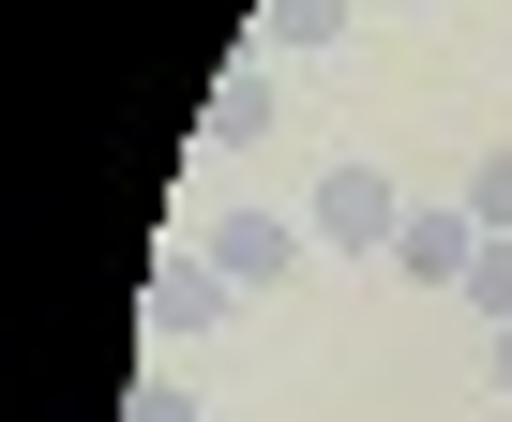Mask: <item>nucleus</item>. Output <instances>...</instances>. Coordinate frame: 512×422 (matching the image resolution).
Listing matches in <instances>:
<instances>
[{
    "label": "nucleus",
    "instance_id": "f257e3e1",
    "mask_svg": "<svg viewBox=\"0 0 512 422\" xmlns=\"http://www.w3.org/2000/svg\"><path fill=\"white\" fill-rule=\"evenodd\" d=\"M302 227H317L332 257H392V227H407V181L347 151V166H317V196H302Z\"/></svg>",
    "mask_w": 512,
    "mask_h": 422
},
{
    "label": "nucleus",
    "instance_id": "f03ea898",
    "mask_svg": "<svg viewBox=\"0 0 512 422\" xmlns=\"http://www.w3.org/2000/svg\"><path fill=\"white\" fill-rule=\"evenodd\" d=\"M196 257L256 302V287H287V272L317 257V227H302V211H272V196H241V211H211V242H196Z\"/></svg>",
    "mask_w": 512,
    "mask_h": 422
},
{
    "label": "nucleus",
    "instance_id": "7ed1b4c3",
    "mask_svg": "<svg viewBox=\"0 0 512 422\" xmlns=\"http://www.w3.org/2000/svg\"><path fill=\"white\" fill-rule=\"evenodd\" d=\"M136 317H151V347H196V332H226V317H241V287H226L196 242H181V257L151 242V287H136Z\"/></svg>",
    "mask_w": 512,
    "mask_h": 422
},
{
    "label": "nucleus",
    "instance_id": "20e7f679",
    "mask_svg": "<svg viewBox=\"0 0 512 422\" xmlns=\"http://www.w3.org/2000/svg\"><path fill=\"white\" fill-rule=\"evenodd\" d=\"M467 257H482L467 196H407V227H392V272H407V287H467Z\"/></svg>",
    "mask_w": 512,
    "mask_h": 422
},
{
    "label": "nucleus",
    "instance_id": "39448f33",
    "mask_svg": "<svg viewBox=\"0 0 512 422\" xmlns=\"http://www.w3.org/2000/svg\"><path fill=\"white\" fill-rule=\"evenodd\" d=\"M256 136H272V76H226L211 121H196V166H226V151H256Z\"/></svg>",
    "mask_w": 512,
    "mask_h": 422
},
{
    "label": "nucleus",
    "instance_id": "423d86ee",
    "mask_svg": "<svg viewBox=\"0 0 512 422\" xmlns=\"http://www.w3.org/2000/svg\"><path fill=\"white\" fill-rule=\"evenodd\" d=\"M347 16H362V0H256V31H272L287 61H317V46H347Z\"/></svg>",
    "mask_w": 512,
    "mask_h": 422
},
{
    "label": "nucleus",
    "instance_id": "0eeeda50",
    "mask_svg": "<svg viewBox=\"0 0 512 422\" xmlns=\"http://www.w3.org/2000/svg\"><path fill=\"white\" fill-rule=\"evenodd\" d=\"M467 227H482V242H512V151H482V166H467Z\"/></svg>",
    "mask_w": 512,
    "mask_h": 422
},
{
    "label": "nucleus",
    "instance_id": "6e6552de",
    "mask_svg": "<svg viewBox=\"0 0 512 422\" xmlns=\"http://www.w3.org/2000/svg\"><path fill=\"white\" fill-rule=\"evenodd\" d=\"M452 302H467V317H482V332H497V317H512V242H482V257H467V287H452Z\"/></svg>",
    "mask_w": 512,
    "mask_h": 422
},
{
    "label": "nucleus",
    "instance_id": "1a4fd4ad",
    "mask_svg": "<svg viewBox=\"0 0 512 422\" xmlns=\"http://www.w3.org/2000/svg\"><path fill=\"white\" fill-rule=\"evenodd\" d=\"M121 422H211V407H196V392H181V377H166V362H151V377H136V407H121Z\"/></svg>",
    "mask_w": 512,
    "mask_h": 422
},
{
    "label": "nucleus",
    "instance_id": "9d476101",
    "mask_svg": "<svg viewBox=\"0 0 512 422\" xmlns=\"http://www.w3.org/2000/svg\"><path fill=\"white\" fill-rule=\"evenodd\" d=\"M482 362H497V392H512V317H497V332H482Z\"/></svg>",
    "mask_w": 512,
    "mask_h": 422
}]
</instances>
